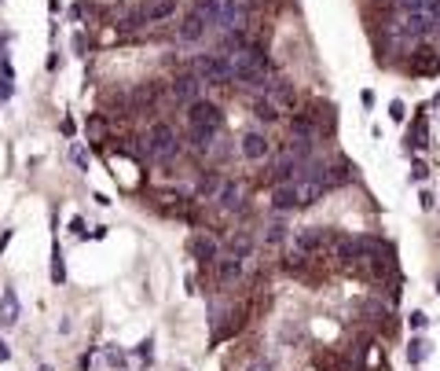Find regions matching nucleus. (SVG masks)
<instances>
[{
	"label": "nucleus",
	"mask_w": 440,
	"mask_h": 371,
	"mask_svg": "<svg viewBox=\"0 0 440 371\" xmlns=\"http://www.w3.org/2000/svg\"><path fill=\"white\" fill-rule=\"evenodd\" d=\"M239 151H242V158H250V162H261V158H268V136L264 133H242L239 136Z\"/></svg>",
	"instance_id": "12"
},
{
	"label": "nucleus",
	"mask_w": 440,
	"mask_h": 371,
	"mask_svg": "<svg viewBox=\"0 0 440 371\" xmlns=\"http://www.w3.org/2000/svg\"><path fill=\"white\" fill-rule=\"evenodd\" d=\"M426 173H429V166L422 162V158H415V166H411V177H415V180H422Z\"/></svg>",
	"instance_id": "27"
},
{
	"label": "nucleus",
	"mask_w": 440,
	"mask_h": 371,
	"mask_svg": "<svg viewBox=\"0 0 440 371\" xmlns=\"http://www.w3.org/2000/svg\"><path fill=\"white\" fill-rule=\"evenodd\" d=\"M70 158H73V166H78L81 173H89V151H84V147L73 144V147H70Z\"/></svg>",
	"instance_id": "24"
},
{
	"label": "nucleus",
	"mask_w": 440,
	"mask_h": 371,
	"mask_svg": "<svg viewBox=\"0 0 440 371\" xmlns=\"http://www.w3.org/2000/svg\"><path fill=\"white\" fill-rule=\"evenodd\" d=\"M360 103L371 111V107H374V92H371V89H363V92H360Z\"/></svg>",
	"instance_id": "28"
},
{
	"label": "nucleus",
	"mask_w": 440,
	"mask_h": 371,
	"mask_svg": "<svg viewBox=\"0 0 440 371\" xmlns=\"http://www.w3.org/2000/svg\"><path fill=\"white\" fill-rule=\"evenodd\" d=\"M330 239H334V232H327V228H301V232H297V250H301V254H316V250L330 247Z\"/></svg>",
	"instance_id": "11"
},
{
	"label": "nucleus",
	"mask_w": 440,
	"mask_h": 371,
	"mask_svg": "<svg viewBox=\"0 0 440 371\" xmlns=\"http://www.w3.org/2000/svg\"><path fill=\"white\" fill-rule=\"evenodd\" d=\"M187 125H191V129L220 133V129H224V114H220L217 103H209V100H195V103H187Z\"/></svg>",
	"instance_id": "5"
},
{
	"label": "nucleus",
	"mask_w": 440,
	"mask_h": 371,
	"mask_svg": "<svg viewBox=\"0 0 440 371\" xmlns=\"http://www.w3.org/2000/svg\"><path fill=\"white\" fill-rule=\"evenodd\" d=\"M290 236V225H286V217L283 214H275L272 221H268V225H264V239L268 243H272V247H279V243H283Z\"/></svg>",
	"instance_id": "17"
},
{
	"label": "nucleus",
	"mask_w": 440,
	"mask_h": 371,
	"mask_svg": "<svg viewBox=\"0 0 440 371\" xmlns=\"http://www.w3.org/2000/svg\"><path fill=\"white\" fill-rule=\"evenodd\" d=\"M261 103H268L275 114H290V111H297V92H294V85L283 81V78H272L264 85V92L257 96Z\"/></svg>",
	"instance_id": "3"
},
{
	"label": "nucleus",
	"mask_w": 440,
	"mask_h": 371,
	"mask_svg": "<svg viewBox=\"0 0 440 371\" xmlns=\"http://www.w3.org/2000/svg\"><path fill=\"white\" fill-rule=\"evenodd\" d=\"M250 371H272V368H268V364H253Z\"/></svg>",
	"instance_id": "32"
},
{
	"label": "nucleus",
	"mask_w": 440,
	"mask_h": 371,
	"mask_svg": "<svg viewBox=\"0 0 440 371\" xmlns=\"http://www.w3.org/2000/svg\"><path fill=\"white\" fill-rule=\"evenodd\" d=\"M228 250L235 254V258H242V261H246V258L253 254V239L246 236V232H235V236L228 239Z\"/></svg>",
	"instance_id": "20"
},
{
	"label": "nucleus",
	"mask_w": 440,
	"mask_h": 371,
	"mask_svg": "<svg viewBox=\"0 0 440 371\" xmlns=\"http://www.w3.org/2000/svg\"><path fill=\"white\" fill-rule=\"evenodd\" d=\"M158 96L154 85H139V89H132V96H128V107H151Z\"/></svg>",
	"instance_id": "21"
},
{
	"label": "nucleus",
	"mask_w": 440,
	"mask_h": 371,
	"mask_svg": "<svg viewBox=\"0 0 440 371\" xmlns=\"http://www.w3.org/2000/svg\"><path fill=\"white\" fill-rule=\"evenodd\" d=\"M191 12H198L206 23L217 26V19H220V0H195V4H191Z\"/></svg>",
	"instance_id": "22"
},
{
	"label": "nucleus",
	"mask_w": 440,
	"mask_h": 371,
	"mask_svg": "<svg viewBox=\"0 0 440 371\" xmlns=\"http://www.w3.org/2000/svg\"><path fill=\"white\" fill-rule=\"evenodd\" d=\"M429 34H437V15H429L426 8L422 12H407L396 23V37H404V41H422Z\"/></svg>",
	"instance_id": "6"
},
{
	"label": "nucleus",
	"mask_w": 440,
	"mask_h": 371,
	"mask_svg": "<svg viewBox=\"0 0 440 371\" xmlns=\"http://www.w3.org/2000/svg\"><path fill=\"white\" fill-rule=\"evenodd\" d=\"M231 67H235V81H242L246 89L253 92V96H261L264 85L275 78L272 59L264 56V48H253V45H246V48L235 52V56H231Z\"/></svg>",
	"instance_id": "1"
},
{
	"label": "nucleus",
	"mask_w": 440,
	"mask_h": 371,
	"mask_svg": "<svg viewBox=\"0 0 440 371\" xmlns=\"http://www.w3.org/2000/svg\"><path fill=\"white\" fill-rule=\"evenodd\" d=\"M37 371H51V368H48V364H45V368H37Z\"/></svg>",
	"instance_id": "33"
},
{
	"label": "nucleus",
	"mask_w": 440,
	"mask_h": 371,
	"mask_svg": "<svg viewBox=\"0 0 440 371\" xmlns=\"http://www.w3.org/2000/svg\"><path fill=\"white\" fill-rule=\"evenodd\" d=\"M213 265H217V276H220L224 283H235V280L242 276V258H235V254H228V258H217Z\"/></svg>",
	"instance_id": "16"
},
{
	"label": "nucleus",
	"mask_w": 440,
	"mask_h": 371,
	"mask_svg": "<svg viewBox=\"0 0 440 371\" xmlns=\"http://www.w3.org/2000/svg\"><path fill=\"white\" fill-rule=\"evenodd\" d=\"M147 144H151V158H158V162H173L176 151H180V140H176V133H173V125H169V122L151 125Z\"/></svg>",
	"instance_id": "4"
},
{
	"label": "nucleus",
	"mask_w": 440,
	"mask_h": 371,
	"mask_svg": "<svg viewBox=\"0 0 440 371\" xmlns=\"http://www.w3.org/2000/svg\"><path fill=\"white\" fill-rule=\"evenodd\" d=\"M327 192V184H319V180H301L297 184V199H301V206H312L319 203V195Z\"/></svg>",
	"instance_id": "19"
},
{
	"label": "nucleus",
	"mask_w": 440,
	"mask_h": 371,
	"mask_svg": "<svg viewBox=\"0 0 440 371\" xmlns=\"http://www.w3.org/2000/svg\"><path fill=\"white\" fill-rule=\"evenodd\" d=\"M246 19H250V12H246L242 0H220V19H217L220 34H224V30H242Z\"/></svg>",
	"instance_id": "10"
},
{
	"label": "nucleus",
	"mask_w": 440,
	"mask_h": 371,
	"mask_svg": "<svg viewBox=\"0 0 440 371\" xmlns=\"http://www.w3.org/2000/svg\"><path fill=\"white\" fill-rule=\"evenodd\" d=\"M191 70H195L206 85L235 81V67H231L228 52H206V56H195V59H191Z\"/></svg>",
	"instance_id": "2"
},
{
	"label": "nucleus",
	"mask_w": 440,
	"mask_h": 371,
	"mask_svg": "<svg viewBox=\"0 0 440 371\" xmlns=\"http://www.w3.org/2000/svg\"><path fill=\"white\" fill-rule=\"evenodd\" d=\"M187 250H191V258L202 261V265H213L220 258V243L213 236H206V232H195V236L187 239Z\"/></svg>",
	"instance_id": "8"
},
{
	"label": "nucleus",
	"mask_w": 440,
	"mask_h": 371,
	"mask_svg": "<svg viewBox=\"0 0 440 371\" xmlns=\"http://www.w3.org/2000/svg\"><path fill=\"white\" fill-rule=\"evenodd\" d=\"M396 8H404V12H422L426 8V0H393Z\"/></svg>",
	"instance_id": "26"
},
{
	"label": "nucleus",
	"mask_w": 440,
	"mask_h": 371,
	"mask_svg": "<svg viewBox=\"0 0 440 371\" xmlns=\"http://www.w3.org/2000/svg\"><path fill=\"white\" fill-rule=\"evenodd\" d=\"M389 118H393V122H404V118H407V107H404L400 100H393V103H389Z\"/></svg>",
	"instance_id": "25"
},
{
	"label": "nucleus",
	"mask_w": 440,
	"mask_h": 371,
	"mask_svg": "<svg viewBox=\"0 0 440 371\" xmlns=\"http://www.w3.org/2000/svg\"><path fill=\"white\" fill-rule=\"evenodd\" d=\"M202 85H206V81H202L195 70H184V74H180V78L173 81V96H176V100L187 107V103L202 100Z\"/></svg>",
	"instance_id": "9"
},
{
	"label": "nucleus",
	"mask_w": 440,
	"mask_h": 371,
	"mask_svg": "<svg viewBox=\"0 0 440 371\" xmlns=\"http://www.w3.org/2000/svg\"><path fill=\"white\" fill-rule=\"evenodd\" d=\"M15 320H19V298H15V291H4L0 294V324L12 327Z\"/></svg>",
	"instance_id": "18"
},
{
	"label": "nucleus",
	"mask_w": 440,
	"mask_h": 371,
	"mask_svg": "<svg viewBox=\"0 0 440 371\" xmlns=\"http://www.w3.org/2000/svg\"><path fill=\"white\" fill-rule=\"evenodd\" d=\"M206 19H202L198 12H187L184 15V23H180V30H176V37L184 41V45H191V41H202V34H206Z\"/></svg>",
	"instance_id": "14"
},
{
	"label": "nucleus",
	"mask_w": 440,
	"mask_h": 371,
	"mask_svg": "<svg viewBox=\"0 0 440 371\" xmlns=\"http://www.w3.org/2000/svg\"><path fill=\"white\" fill-rule=\"evenodd\" d=\"M422 360V342H411V364H418Z\"/></svg>",
	"instance_id": "29"
},
{
	"label": "nucleus",
	"mask_w": 440,
	"mask_h": 371,
	"mask_svg": "<svg viewBox=\"0 0 440 371\" xmlns=\"http://www.w3.org/2000/svg\"><path fill=\"white\" fill-rule=\"evenodd\" d=\"M139 8H143L147 23H165V19L176 12V0H147V4H139Z\"/></svg>",
	"instance_id": "15"
},
{
	"label": "nucleus",
	"mask_w": 440,
	"mask_h": 371,
	"mask_svg": "<svg viewBox=\"0 0 440 371\" xmlns=\"http://www.w3.org/2000/svg\"><path fill=\"white\" fill-rule=\"evenodd\" d=\"M220 188H224V180H220L217 173L202 177V184H198V199H217V195H220Z\"/></svg>",
	"instance_id": "23"
},
{
	"label": "nucleus",
	"mask_w": 440,
	"mask_h": 371,
	"mask_svg": "<svg viewBox=\"0 0 440 371\" xmlns=\"http://www.w3.org/2000/svg\"><path fill=\"white\" fill-rule=\"evenodd\" d=\"M301 206V199H297V184L294 180H286V184H275L272 192V210L275 214H290V210Z\"/></svg>",
	"instance_id": "13"
},
{
	"label": "nucleus",
	"mask_w": 440,
	"mask_h": 371,
	"mask_svg": "<svg viewBox=\"0 0 440 371\" xmlns=\"http://www.w3.org/2000/svg\"><path fill=\"white\" fill-rule=\"evenodd\" d=\"M418 203H422V210H429V206H433V195L422 192V195H418Z\"/></svg>",
	"instance_id": "30"
},
{
	"label": "nucleus",
	"mask_w": 440,
	"mask_h": 371,
	"mask_svg": "<svg viewBox=\"0 0 440 371\" xmlns=\"http://www.w3.org/2000/svg\"><path fill=\"white\" fill-rule=\"evenodd\" d=\"M8 357H12V353H8V346H4V342H0V360H8Z\"/></svg>",
	"instance_id": "31"
},
{
	"label": "nucleus",
	"mask_w": 440,
	"mask_h": 371,
	"mask_svg": "<svg viewBox=\"0 0 440 371\" xmlns=\"http://www.w3.org/2000/svg\"><path fill=\"white\" fill-rule=\"evenodd\" d=\"M217 206L224 214H239L246 206V180H224L220 195H217Z\"/></svg>",
	"instance_id": "7"
}]
</instances>
